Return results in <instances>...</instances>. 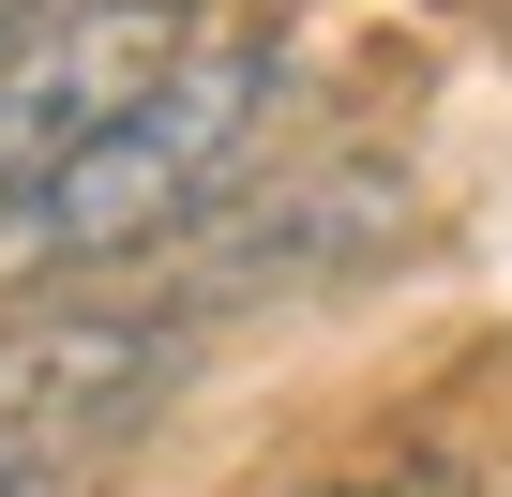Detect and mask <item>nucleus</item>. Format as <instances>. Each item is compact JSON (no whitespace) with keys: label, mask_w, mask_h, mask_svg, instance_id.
<instances>
[{"label":"nucleus","mask_w":512,"mask_h":497,"mask_svg":"<svg viewBox=\"0 0 512 497\" xmlns=\"http://www.w3.org/2000/svg\"><path fill=\"white\" fill-rule=\"evenodd\" d=\"M0 497H76V467H46V452H0Z\"/></svg>","instance_id":"nucleus-4"},{"label":"nucleus","mask_w":512,"mask_h":497,"mask_svg":"<svg viewBox=\"0 0 512 497\" xmlns=\"http://www.w3.org/2000/svg\"><path fill=\"white\" fill-rule=\"evenodd\" d=\"M272 91H287L272 31H196V61L151 106H121L31 211H0V272L16 287H76V272L151 257V241H196L226 211V181L256 166V136H272Z\"/></svg>","instance_id":"nucleus-1"},{"label":"nucleus","mask_w":512,"mask_h":497,"mask_svg":"<svg viewBox=\"0 0 512 497\" xmlns=\"http://www.w3.org/2000/svg\"><path fill=\"white\" fill-rule=\"evenodd\" d=\"M317 497H422V482H317Z\"/></svg>","instance_id":"nucleus-6"},{"label":"nucleus","mask_w":512,"mask_h":497,"mask_svg":"<svg viewBox=\"0 0 512 497\" xmlns=\"http://www.w3.org/2000/svg\"><path fill=\"white\" fill-rule=\"evenodd\" d=\"M181 61H196V0H61V16H31L0 46V211H31Z\"/></svg>","instance_id":"nucleus-3"},{"label":"nucleus","mask_w":512,"mask_h":497,"mask_svg":"<svg viewBox=\"0 0 512 497\" xmlns=\"http://www.w3.org/2000/svg\"><path fill=\"white\" fill-rule=\"evenodd\" d=\"M196 377V317L181 302H31L0 317V452L91 467L106 437H136L166 392Z\"/></svg>","instance_id":"nucleus-2"},{"label":"nucleus","mask_w":512,"mask_h":497,"mask_svg":"<svg viewBox=\"0 0 512 497\" xmlns=\"http://www.w3.org/2000/svg\"><path fill=\"white\" fill-rule=\"evenodd\" d=\"M31 16H61V0H0V46H16V31H31Z\"/></svg>","instance_id":"nucleus-5"}]
</instances>
